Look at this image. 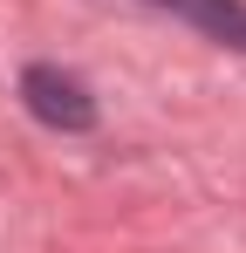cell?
Here are the masks:
<instances>
[{
    "label": "cell",
    "mask_w": 246,
    "mask_h": 253,
    "mask_svg": "<svg viewBox=\"0 0 246 253\" xmlns=\"http://www.w3.org/2000/svg\"><path fill=\"white\" fill-rule=\"evenodd\" d=\"M21 103H28V117L48 130H96V96L69 76V69H55V62H35V69H21Z\"/></svg>",
    "instance_id": "6da1fadb"
},
{
    "label": "cell",
    "mask_w": 246,
    "mask_h": 253,
    "mask_svg": "<svg viewBox=\"0 0 246 253\" xmlns=\"http://www.w3.org/2000/svg\"><path fill=\"white\" fill-rule=\"evenodd\" d=\"M151 7H171V14L199 21L205 35H219V42L246 48V0H151Z\"/></svg>",
    "instance_id": "7a4b0ae2"
}]
</instances>
